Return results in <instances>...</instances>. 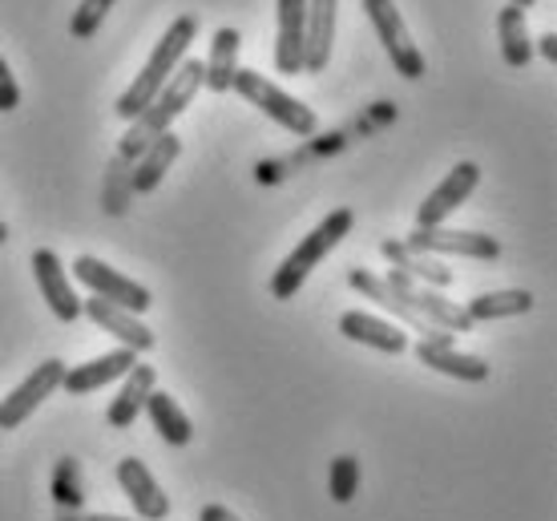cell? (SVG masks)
Here are the masks:
<instances>
[{
  "label": "cell",
  "instance_id": "1",
  "mask_svg": "<svg viewBox=\"0 0 557 521\" xmlns=\"http://www.w3.org/2000/svg\"><path fill=\"white\" fill-rule=\"evenodd\" d=\"M198 85H202V61H198V57H186L178 70L170 73V82L162 85V94L129 122L126 138L117 141V158H126L129 166H134L141 158V150H146L150 141L162 138V134L174 126V117L195 101Z\"/></svg>",
  "mask_w": 557,
  "mask_h": 521
},
{
  "label": "cell",
  "instance_id": "2",
  "mask_svg": "<svg viewBox=\"0 0 557 521\" xmlns=\"http://www.w3.org/2000/svg\"><path fill=\"white\" fill-rule=\"evenodd\" d=\"M195 37H198V16L195 13L174 16V25L166 28V37H162V41L153 45L150 61L141 65V73L134 77V85H129L126 94L117 98V106H113L122 122H134V117H138V113L146 110L158 94H162V85L170 82V73L186 61V53H190Z\"/></svg>",
  "mask_w": 557,
  "mask_h": 521
},
{
  "label": "cell",
  "instance_id": "3",
  "mask_svg": "<svg viewBox=\"0 0 557 521\" xmlns=\"http://www.w3.org/2000/svg\"><path fill=\"white\" fill-rule=\"evenodd\" d=\"M351 223H356V214L348 211V207H339V211H332L327 219H323L311 235H307L299 247H295L283 263L275 268V275H271V296L275 299H295L299 296V287H304V280L311 275V271L323 263V255L332 251V247H339V239L351 231Z\"/></svg>",
  "mask_w": 557,
  "mask_h": 521
},
{
  "label": "cell",
  "instance_id": "4",
  "mask_svg": "<svg viewBox=\"0 0 557 521\" xmlns=\"http://www.w3.org/2000/svg\"><path fill=\"white\" fill-rule=\"evenodd\" d=\"M231 89H235L238 98L251 101L255 110H263L275 126H283L287 134H295V138H311V134L320 129V117H315V110H311V106H304V101H295L292 94H283L275 82H267L263 73L235 70V77H231Z\"/></svg>",
  "mask_w": 557,
  "mask_h": 521
},
{
  "label": "cell",
  "instance_id": "5",
  "mask_svg": "<svg viewBox=\"0 0 557 521\" xmlns=\"http://www.w3.org/2000/svg\"><path fill=\"white\" fill-rule=\"evenodd\" d=\"M363 13H368V21L376 28L380 45L388 49L396 73L408 77V82L424 77V53H420L417 41L408 37V25H405V16H400V9H396V0H363Z\"/></svg>",
  "mask_w": 557,
  "mask_h": 521
},
{
  "label": "cell",
  "instance_id": "6",
  "mask_svg": "<svg viewBox=\"0 0 557 521\" xmlns=\"http://www.w3.org/2000/svg\"><path fill=\"white\" fill-rule=\"evenodd\" d=\"M73 275H77V283L89 287L98 299H106L113 308L134 311V315L150 311V303H153L150 291H146L141 283H134L129 275H122V271H113L110 263H101L94 255H77V259H73Z\"/></svg>",
  "mask_w": 557,
  "mask_h": 521
},
{
  "label": "cell",
  "instance_id": "7",
  "mask_svg": "<svg viewBox=\"0 0 557 521\" xmlns=\"http://www.w3.org/2000/svg\"><path fill=\"white\" fill-rule=\"evenodd\" d=\"M61 376H65V364H61V360H45V364H37V372H28L25 381L0 400V433L21 429V424L61 388Z\"/></svg>",
  "mask_w": 557,
  "mask_h": 521
},
{
  "label": "cell",
  "instance_id": "8",
  "mask_svg": "<svg viewBox=\"0 0 557 521\" xmlns=\"http://www.w3.org/2000/svg\"><path fill=\"white\" fill-rule=\"evenodd\" d=\"M412 255H460V259H485L493 263L502 255V243L481 231H445V226H417L405 239Z\"/></svg>",
  "mask_w": 557,
  "mask_h": 521
},
{
  "label": "cell",
  "instance_id": "9",
  "mask_svg": "<svg viewBox=\"0 0 557 521\" xmlns=\"http://www.w3.org/2000/svg\"><path fill=\"white\" fill-rule=\"evenodd\" d=\"M388 287L396 291V296L405 299L408 308L412 311H420L424 320H429L436 332H473V320L465 315V308H457L453 299H445L441 291H432V287H424V283H417V280H408V275H400V271H392L388 275Z\"/></svg>",
  "mask_w": 557,
  "mask_h": 521
},
{
  "label": "cell",
  "instance_id": "10",
  "mask_svg": "<svg viewBox=\"0 0 557 521\" xmlns=\"http://www.w3.org/2000/svg\"><path fill=\"white\" fill-rule=\"evenodd\" d=\"M476 183H481V166H476V162H457V166L445 174V183L436 186V190L420 202L417 226H445L448 214L460 211V207L469 202V195L476 190Z\"/></svg>",
  "mask_w": 557,
  "mask_h": 521
},
{
  "label": "cell",
  "instance_id": "11",
  "mask_svg": "<svg viewBox=\"0 0 557 521\" xmlns=\"http://www.w3.org/2000/svg\"><path fill=\"white\" fill-rule=\"evenodd\" d=\"M33 280H37L45 303H49V311H53L61 324H73V320L82 315V299H77V291L70 287V275L61 268L57 251H49V247L33 251Z\"/></svg>",
  "mask_w": 557,
  "mask_h": 521
},
{
  "label": "cell",
  "instance_id": "12",
  "mask_svg": "<svg viewBox=\"0 0 557 521\" xmlns=\"http://www.w3.org/2000/svg\"><path fill=\"white\" fill-rule=\"evenodd\" d=\"M82 315H89L94 324L101 327V332H110L122 348H129V352L138 356V352H150L153 344V332L146 324H141L134 311H126V308H113V303H106V299H82Z\"/></svg>",
  "mask_w": 557,
  "mask_h": 521
},
{
  "label": "cell",
  "instance_id": "13",
  "mask_svg": "<svg viewBox=\"0 0 557 521\" xmlns=\"http://www.w3.org/2000/svg\"><path fill=\"white\" fill-rule=\"evenodd\" d=\"M117 481H122V489H126L129 506H134V513H138L141 521H166L170 497L162 494V485L153 481V473L141 466L138 457H126V461H117Z\"/></svg>",
  "mask_w": 557,
  "mask_h": 521
},
{
  "label": "cell",
  "instance_id": "14",
  "mask_svg": "<svg viewBox=\"0 0 557 521\" xmlns=\"http://www.w3.org/2000/svg\"><path fill=\"white\" fill-rule=\"evenodd\" d=\"M278 9V37H275V70L295 77L304 73V28H307V0H275Z\"/></svg>",
  "mask_w": 557,
  "mask_h": 521
},
{
  "label": "cell",
  "instance_id": "15",
  "mask_svg": "<svg viewBox=\"0 0 557 521\" xmlns=\"http://www.w3.org/2000/svg\"><path fill=\"white\" fill-rule=\"evenodd\" d=\"M335 9L339 0H307V28H304V73H323L332 61L335 41Z\"/></svg>",
  "mask_w": 557,
  "mask_h": 521
},
{
  "label": "cell",
  "instance_id": "16",
  "mask_svg": "<svg viewBox=\"0 0 557 521\" xmlns=\"http://www.w3.org/2000/svg\"><path fill=\"white\" fill-rule=\"evenodd\" d=\"M417 360L432 372H445L453 381H469V384H481L488 381V364L481 356H469V352H457L453 348V336L445 339H420L417 344Z\"/></svg>",
  "mask_w": 557,
  "mask_h": 521
},
{
  "label": "cell",
  "instance_id": "17",
  "mask_svg": "<svg viewBox=\"0 0 557 521\" xmlns=\"http://www.w3.org/2000/svg\"><path fill=\"white\" fill-rule=\"evenodd\" d=\"M348 283L356 287V291H360L363 299H372V303H380V308L392 311L396 320H405V324L412 327V332H420V339H445V332H436V327H432L429 320L420 315V311H412V308L405 303V299H400L396 291H392L388 280H380V275H372V271L356 268V271H348Z\"/></svg>",
  "mask_w": 557,
  "mask_h": 521
},
{
  "label": "cell",
  "instance_id": "18",
  "mask_svg": "<svg viewBox=\"0 0 557 521\" xmlns=\"http://www.w3.org/2000/svg\"><path fill=\"white\" fill-rule=\"evenodd\" d=\"M138 364L129 348H113V352L98 356V360H89V364H77V368H65V376H61V388L70 396H85L101 388V384H113L122 381L129 368Z\"/></svg>",
  "mask_w": 557,
  "mask_h": 521
},
{
  "label": "cell",
  "instance_id": "19",
  "mask_svg": "<svg viewBox=\"0 0 557 521\" xmlns=\"http://www.w3.org/2000/svg\"><path fill=\"white\" fill-rule=\"evenodd\" d=\"M158 388V372H153L150 364H134L122 376V388H117V396L110 400V412H106V421H110V429H129V424L138 421V412L146 409V396Z\"/></svg>",
  "mask_w": 557,
  "mask_h": 521
},
{
  "label": "cell",
  "instance_id": "20",
  "mask_svg": "<svg viewBox=\"0 0 557 521\" xmlns=\"http://www.w3.org/2000/svg\"><path fill=\"white\" fill-rule=\"evenodd\" d=\"M182 154V141L178 134H162L158 141H150L146 150H141V158L129 166V186H134V195H153L158 186H162V178H166V170L178 162Z\"/></svg>",
  "mask_w": 557,
  "mask_h": 521
},
{
  "label": "cell",
  "instance_id": "21",
  "mask_svg": "<svg viewBox=\"0 0 557 521\" xmlns=\"http://www.w3.org/2000/svg\"><path fill=\"white\" fill-rule=\"evenodd\" d=\"M339 332L348 339H356V344L376 348V352L400 356L408 348V336L400 327L388 324V320H376V315H368V311H344V315H339Z\"/></svg>",
  "mask_w": 557,
  "mask_h": 521
},
{
  "label": "cell",
  "instance_id": "22",
  "mask_svg": "<svg viewBox=\"0 0 557 521\" xmlns=\"http://www.w3.org/2000/svg\"><path fill=\"white\" fill-rule=\"evenodd\" d=\"M380 251H384V259L392 263V271H400V275H408V280L424 283V287H448L453 283V271L445 268V263H436L432 255H412L400 239H384L380 243Z\"/></svg>",
  "mask_w": 557,
  "mask_h": 521
},
{
  "label": "cell",
  "instance_id": "23",
  "mask_svg": "<svg viewBox=\"0 0 557 521\" xmlns=\"http://www.w3.org/2000/svg\"><path fill=\"white\" fill-rule=\"evenodd\" d=\"M146 412H150L153 429H158V437L166 441V445L186 449V445L195 441V424H190V417L178 409V400H174L170 393L153 388V393L146 396Z\"/></svg>",
  "mask_w": 557,
  "mask_h": 521
},
{
  "label": "cell",
  "instance_id": "24",
  "mask_svg": "<svg viewBox=\"0 0 557 521\" xmlns=\"http://www.w3.org/2000/svg\"><path fill=\"white\" fill-rule=\"evenodd\" d=\"M238 45H243L238 28L223 25L214 33L210 61L202 65V85H207L210 94H226V89H231V77H235V70H238Z\"/></svg>",
  "mask_w": 557,
  "mask_h": 521
},
{
  "label": "cell",
  "instance_id": "25",
  "mask_svg": "<svg viewBox=\"0 0 557 521\" xmlns=\"http://www.w3.org/2000/svg\"><path fill=\"white\" fill-rule=\"evenodd\" d=\"M497 33H502V57L509 70H525L533 61V37L530 25H525V13L505 4L502 16H497Z\"/></svg>",
  "mask_w": 557,
  "mask_h": 521
},
{
  "label": "cell",
  "instance_id": "26",
  "mask_svg": "<svg viewBox=\"0 0 557 521\" xmlns=\"http://www.w3.org/2000/svg\"><path fill=\"white\" fill-rule=\"evenodd\" d=\"M533 308L530 291H485V296L469 299L465 315L473 324H488V320H505V315H525Z\"/></svg>",
  "mask_w": 557,
  "mask_h": 521
},
{
  "label": "cell",
  "instance_id": "27",
  "mask_svg": "<svg viewBox=\"0 0 557 521\" xmlns=\"http://www.w3.org/2000/svg\"><path fill=\"white\" fill-rule=\"evenodd\" d=\"M129 202H134V186H129V162L126 158H110V166H106V183H101V211L110 214V219H122L129 211Z\"/></svg>",
  "mask_w": 557,
  "mask_h": 521
},
{
  "label": "cell",
  "instance_id": "28",
  "mask_svg": "<svg viewBox=\"0 0 557 521\" xmlns=\"http://www.w3.org/2000/svg\"><path fill=\"white\" fill-rule=\"evenodd\" d=\"M327 494H332V501H339V506H348L351 497L360 494V461H356V457H348V452L335 457L332 469H327Z\"/></svg>",
  "mask_w": 557,
  "mask_h": 521
},
{
  "label": "cell",
  "instance_id": "29",
  "mask_svg": "<svg viewBox=\"0 0 557 521\" xmlns=\"http://www.w3.org/2000/svg\"><path fill=\"white\" fill-rule=\"evenodd\" d=\"M53 501L61 509H82L85 494H82V469L73 457H61L53 469Z\"/></svg>",
  "mask_w": 557,
  "mask_h": 521
},
{
  "label": "cell",
  "instance_id": "30",
  "mask_svg": "<svg viewBox=\"0 0 557 521\" xmlns=\"http://www.w3.org/2000/svg\"><path fill=\"white\" fill-rule=\"evenodd\" d=\"M110 9H113V0H82V4H77V13H73V21H70V33L77 37V41H89V37L101 28V21H106Z\"/></svg>",
  "mask_w": 557,
  "mask_h": 521
},
{
  "label": "cell",
  "instance_id": "31",
  "mask_svg": "<svg viewBox=\"0 0 557 521\" xmlns=\"http://www.w3.org/2000/svg\"><path fill=\"white\" fill-rule=\"evenodd\" d=\"M21 106V85H16L9 61L0 57V113H13Z\"/></svg>",
  "mask_w": 557,
  "mask_h": 521
},
{
  "label": "cell",
  "instance_id": "32",
  "mask_svg": "<svg viewBox=\"0 0 557 521\" xmlns=\"http://www.w3.org/2000/svg\"><path fill=\"white\" fill-rule=\"evenodd\" d=\"M198 521H238V518L226 506H207L202 513H198Z\"/></svg>",
  "mask_w": 557,
  "mask_h": 521
},
{
  "label": "cell",
  "instance_id": "33",
  "mask_svg": "<svg viewBox=\"0 0 557 521\" xmlns=\"http://www.w3.org/2000/svg\"><path fill=\"white\" fill-rule=\"evenodd\" d=\"M537 49H542L545 61H554V65H557V37H554V33H545V37H537Z\"/></svg>",
  "mask_w": 557,
  "mask_h": 521
},
{
  "label": "cell",
  "instance_id": "34",
  "mask_svg": "<svg viewBox=\"0 0 557 521\" xmlns=\"http://www.w3.org/2000/svg\"><path fill=\"white\" fill-rule=\"evenodd\" d=\"M85 521H129V518H113V513H94V518H85Z\"/></svg>",
  "mask_w": 557,
  "mask_h": 521
},
{
  "label": "cell",
  "instance_id": "35",
  "mask_svg": "<svg viewBox=\"0 0 557 521\" xmlns=\"http://www.w3.org/2000/svg\"><path fill=\"white\" fill-rule=\"evenodd\" d=\"M9 243V226H4V219H0V247Z\"/></svg>",
  "mask_w": 557,
  "mask_h": 521
},
{
  "label": "cell",
  "instance_id": "36",
  "mask_svg": "<svg viewBox=\"0 0 557 521\" xmlns=\"http://www.w3.org/2000/svg\"><path fill=\"white\" fill-rule=\"evenodd\" d=\"M509 4H513V9H521V13H525V9H530L533 0H509Z\"/></svg>",
  "mask_w": 557,
  "mask_h": 521
},
{
  "label": "cell",
  "instance_id": "37",
  "mask_svg": "<svg viewBox=\"0 0 557 521\" xmlns=\"http://www.w3.org/2000/svg\"><path fill=\"white\" fill-rule=\"evenodd\" d=\"M65 521H73V518H65Z\"/></svg>",
  "mask_w": 557,
  "mask_h": 521
}]
</instances>
